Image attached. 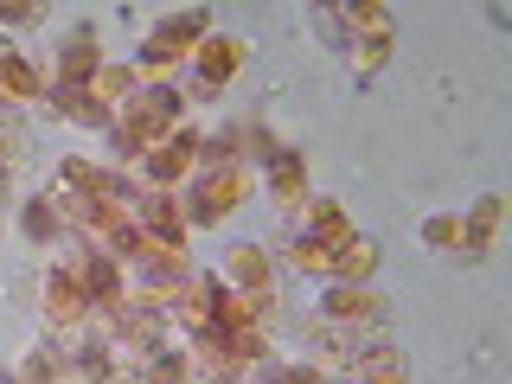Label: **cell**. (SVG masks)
Listing matches in <instances>:
<instances>
[{"label": "cell", "instance_id": "6da1fadb", "mask_svg": "<svg viewBox=\"0 0 512 384\" xmlns=\"http://www.w3.org/2000/svg\"><path fill=\"white\" fill-rule=\"evenodd\" d=\"M173 116H180V96H173V90H135L116 109V141L135 148V154H154L160 141L173 135Z\"/></svg>", "mask_w": 512, "mask_h": 384}, {"label": "cell", "instance_id": "7a4b0ae2", "mask_svg": "<svg viewBox=\"0 0 512 384\" xmlns=\"http://www.w3.org/2000/svg\"><path fill=\"white\" fill-rule=\"evenodd\" d=\"M244 192H250V173H244V167H212V173L199 180V192H192V218L212 224V218L231 212V205L244 199Z\"/></svg>", "mask_w": 512, "mask_h": 384}, {"label": "cell", "instance_id": "3957f363", "mask_svg": "<svg viewBox=\"0 0 512 384\" xmlns=\"http://www.w3.org/2000/svg\"><path fill=\"white\" fill-rule=\"evenodd\" d=\"M205 26H212L205 13H180V20H167V26H160L148 45H141V64H148V71H167V64L180 58L192 39H205Z\"/></svg>", "mask_w": 512, "mask_h": 384}, {"label": "cell", "instance_id": "277c9868", "mask_svg": "<svg viewBox=\"0 0 512 384\" xmlns=\"http://www.w3.org/2000/svg\"><path fill=\"white\" fill-rule=\"evenodd\" d=\"M192 160H199V135H192V128H173V135L148 154V180H154V192H167V186L192 167Z\"/></svg>", "mask_w": 512, "mask_h": 384}, {"label": "cell", "instance_id": "5b68a950", "mask_svg": "<svg viewBox=\"0 0 512 384\" xmlns=\"http://www.w3.org/2000/svg\"><path fill=\"white\" fill-rule=\"evenodd\" d=\"M84 308H90L84 276H77V269H52V276H45V314H52L58 327H77Z\"/></svg>", "mask_w": 512, "mask_h": 384}, {"label": "cell", "instance_id": "8992f818", "mask_svg": "<svg viewBox=\"0 0 512 384\" xmlns=\"http://www.w3.org/2000/svg\"><path fill=\"white\" fill-rule=\"evenodd\" d=\"M237 64H244V45L237 39H205L199 58H192V77H199V90H224L237 77Z\"/></svg>", "mask_w": 512, "mask_h": 384}, {"label": "cell", "instance_id": "52a82bcc", "mask_svg": "<svg viewBox=\"0 0 512 384\" xmlns=\"http://www.w3.org/2000/svg\"><path fill=\"white\" fill-rule=\"evenodd\" d=\"M77 276H84V295H90V301H103V314H109V308H122V301H128L116 256H84V263H77Z\"/></svg>", "mask_w": 512, "mask_h": 384}, {"label": "cell", "instance_id": "ba28073f", "mask_svg": "<svg viewBox=\"0 0 512 384\" xmlns=\"http://www.w3.org/2000/svg\"><path fill=\"white\" fill-rule=\"evenodd\" d=\"M103 71V58H96V32H77L71 45H64V71H58V84H77V90H90V77Z\"/></svg>", "mask_w": 512, "mask_h": 384}, {"label": "cell", "instance_id": "9c48e42d", "mask_svg": "<svg viewBox=\"0 0 512 384\" xmlns=\"http://www.w3.org/2000/svg\"><path fill=\"white\" fill-rule=\"evenodd\" d=\"M327 20H340L352 32V45H359V39H391V13H384V7H333Z\"/></svg>", "mask_w": 512, "mask_h": 384}, {"label": "cell", "instance_id": "30bf717a", "mask_svg": "<svg viewBox=\"0 0 512 384\" xmlns=\"http://www.w3.org/2000/svg\"><path fill=\"white\" fill-rule=\"evenodd\" d=\"M0 90H7V96H20V103H32V96H45L39 71H32L26 58H13V52H0Z\"/></svg>", "mask_w": 512, "mask_h": 384}, {"label": "cell", "instance_id": "8fae6325", "mask_svg": "<svg viewBox=\"0 0 512 384\" xmlns=\"http://www.w3.org/2000/svg\"><path fill=\"white\" fill-rule=\"evenodd\" d=\"M64 180H71L77 199H109V192H116V173L90 167V160H64Z\"/></svg>", "mask_w": 512, "mask_h": 384}, {"label": "cell", "instance_id": "7c38bea8", "mask_svg": "<svg viewBox=\"0 0 512 384\" xmlns=\"http://www.w3.org/2000/svg\"><path fill=\"white\" fill-rule=\"evenodd\" d=\"M352 237H359V231L346 224V212H340V205H314V244H327L333 256H340V250L352 244Z\"/></svg>", "mask_w": 512, "mask_h": 384}, {"label": "cell", "instance_id": "4fadbf2b", "mask_svg": "<svg viewBox=\"0 0 512 384\" xmlns=\"http://www.w3.org/2000/svg\"><path fill=\"white\" fill-rule=\"evenodd\" d=\"M269 180H276V199L282 205H301V192H308V167H301V154H276Z\"/></svg>", "mask_w": 512, "mask_h": 384}, {"label": "cell", "instance_id": "5bb4252c", "mask_svg": "<svg viewBox=\"0 0 512 384\" xmlns=\"http://www.w3.org/2000/svg\"><path fill=\"white\" fill-rule=\"evenodd\" d=\"M90 96H96V103H128V96H135V71H122V64H103V71L90 77Z\"/></svg>", "mask_w": 512, "mask_h": 384}, {"label": "cell", "instance_id": "9a60e30c", "mask_svg": "<svg viewBox=\"0 0 512 384\" xmlns=\"http://www.w3.org/2000/svg\"><path fill=\"white\" fill-rule=\"evenodd\" d=\"M372 269H378V250H372V244H359V237H352V244L333 256V276H346V282H365Z\"/></svg>", "mask_w": 512, "mask_h": 384}, {"label": "cell", "instance_id": "2e32d148", "mask_svg": "<svg viewBox=\"0 0 512 384\" xmlns=\"http://www.w3.org/2000/svg\"><path fill=\"white\" fill-rule=\"evenodd\" d=\"M493 224H500V199H480V205H474V218L461 224V237H468V250H474V256L493 244Z\"/></svg>", "mask_w": 512, "mask_h": 384}, {"label": "cell", "instance_id": "e0dca14e", "mask_svg": "<svg viewBox=\"0 0 512 384\" xmlns=\"http://www.w3.org/2000/svg\"><path fill=\"white\" fill-rule=\"evenodd\" d=\"M52 103L64 109V116H77V122H103V103H96V96H84L77 84H52Z\"/></svg>", "mask_w": 512, "mask_h": 384}, {"label": "cell", "instance_id": "ac0fdd59", "mask_svg": "<svg viewBox=\"0 0 512 384\" xmlns=\"http://www.w3.org/2000/svg\"><path fill=\"white\" fill-rule=\"evenodd\" d=\"M372 308H378V301L365 295V288H352V282H346V288H333V295H327V314H333V320H365Z\"/></svg>", "mask_w": 512, "mask_h": 384}, {"label": "cell", "instance_id": "d6986e66", "mask_svg": "<svg viewBox=\"0 0 512 384\" xmlns=\"http://www.w3.org/2000/svg\"><path fill=\"white\" fill-rule=\"evenodd\" d=\"M231 269H237V276H244L237 288H263V282H269V263H263V256H256V250H231Z\"/></svg>", "mask_w": 512, "mask_h": 384}, {"label": "cell", "instance_id": "ffe728a7", "mask_svg": "<svg viewBox=\"0 0 512 384\" xmlns=\"http://www.w3.org/2000/svg\"><path fill=\"white\" fill-rule=\"evenodd\" d=\"M384 58H391V39H365V45H352V71H359V77H372Z\"/></svg>", "mask_w": 512, "mask_h": 384}, {"label": "cell", "instance_id": "44dd1931", "mask_svg": "<svg viewBox=\"0 0 512 384\" xmlns=\"http://www.w3.org/2000/svg\"><path fill=\"white\" fill-rule=\"evenodd\" d=\"M288 256H295V269H314V276H320V269H333V250H327V244H314V237H301V244L288 250Z\"/></svg>", "mask_w": 512, "mask_h": 384}, {"label": "cell", "instance_id": "7402d4cb", "mask_svg": "<svg viewBox=\"0 0 512 384\" xmlns=\"http://www.w3.org/2000/svg\"><path fill=\"white\" fill-rule=\"evenodd\" d=\"M52 224H58V205H52V199L26 205V231H32V237H52Z\"/></svg>", "mask_w": 512, "mask_h": 384}, {"label": "cell", "instance_id": "603a6c76", "mask_svg": "<svg viewBox=\"0 0 512 384\" xmlns=\"http://www.w3.org/2000/svg\"><path fill=\"white\" fill-rule=\"evenodd\" d=\"M141 378H148V384H180L186 365L180 359H148V365H141Z\"/></svg>", "mask_w": 512, "mask_h": 384}, {"label": "cell", "instance_id": "cb8c5ba5", "mask_svg": "<svg viewBox=\"0 0 512 384\" xmlns=\"http://www.w3.org/2000/svg\"><path fill=\"white\" fill-rule=\"evenodd\" d=\"M429 244H442V250L461 244V224H455V218H429Z\"/></svg>", "mask_w": 512, "mask_h": 384}, {"label": "cell", "instance_id": "d4e9b609", "mask_svg": "<svg viewBox=\"0 0 512 384\" xmlns=\"http://www.w3.org/2000/svg\"><path fill=\"white\" fill-rule=\"evenodd\" d=\"M282 384H327V378H320V365H308V372L295 365V372H282Z\"/></svg>", "mask_w": 512, "mask_h": 384}, {"label": "cell", "instance_id": "484cf974", "mask_svg": "<svg viewBox=\"0 0 512 384\" xmlns=\"http://www.w3.org/2000/svg\"><path fill=\"white\" fill-rule=\"evenodd\" d=\"M0 20H13V26H32V20H39V7H0Z\"/></svg>", "mask_w": 512, "mask_h": 384}]
</instances>
